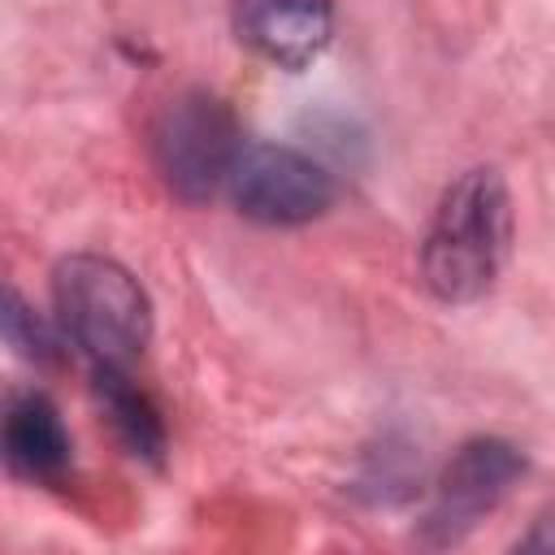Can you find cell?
<instances>
[{
	"instance_id": "1",
	"label": "cell",
	"mask_w": 555,
	"mask_h": 555,
	"mask_svg": "<svg viewBox=\"0 0 555 555\" xmlns=\"http://www.w3.org/2000/svg\"><path fill=\"white\" fill-rule=\"evenodd\" d=\"M512 243V199L494 169L460 173L429 221L421 243V278L447 304H468L486 295L507 260Z\"/></svg>"
},
{
	"instance_id": "2",
	"label": "cell",
	"mask_w": 555,
	"mask_h": 555,
	"mask_svg": "<svg viewBox=\"0 0 555 555\" xmlns=\"http://www.w3.org/2000/svg\"><path fill=\"white\" fill-rule=\"evenodd\" d=\"M52 299L61 330L91 356L95 369H126L152 330L143 286L108 256H65L52 273Z\"/></svg>"
},
{
	"instance_id": "3",
	"label": "cell",
	"mask_w": 555,
	"mask_h": 555,
	"mask_svg": "<svg viewBox=\"0 0 555 555\" xmlns=\"http://www.w3.org/2000/svg\"><path fill=\"white\" fill-rule=\"evenodd\" d=\"M238 152H243V139H238L234 113L208 91H186L169 100L152 126L156 173L186 204H204L208 195H217Z\"/></svg>"
},
{
	"instance_id": "4",
	"label": "cell",
	"mask_w": 555,
	"mask_h": 555,
	"mask_svg": "<svg viewBox=\"0 0 555 555\" xmlns=\"http://www.w3.org/2000/svg\"><path fill=\"white\" fill-rule=\"evenodd\" d=\"M225 191L234 208L260 225H304L334 204L330 169L282 143H247L225 178Z\"/></svg>"
},
{
	"instance_id": "5",
	"label": "cell",
	"mask_w": 555,
	"mask_h": 555,
	"mask_svg": "<svg viewBox=\"0 0 555 555\" xmlns=\"http://www.w3.org/2000/svg\"><path fill=\"white\" fill-rule=\"evenodd\" d=\"M520 473H525V460H520L516 447H507L499 438L464 442L451 455V464L442 468V481H438L425 529L438 542H455L460 533H468L477 525V516H486L512 490V481Z\"/></svg>"
},
{
	"instance_id": "6",
	"label": "cell",
	"mask_w": 555,
	"mask_h": 555,
	"mask_svg": "<svg viewBox=\"0 0 555 555\" xmlns=\"http://www.w3.org/2000/svg\"><path fill=\"white\" fill-rule=\"evenodd\" d=\"M234 30L256 56L304 69L330 43L334 0H234Z\"/></svg>"
},
{
	"instance_id": "7",
	"label": "cell",
	"mask_w": 555,
	"mask_h": 555,
	"mask_svg": "<svg viewBox=\"0 0 555 555\" xmlns=\"http://www.w3.org/2000/svg\"><path fill=\"white\" fill-rule=\"evenodd\" d=\"M4 460L17 477L30 481H56L69 464V434L61 425V412L43 395H17L4 416Z\"/></svg>"
},
{
	"instance_id": "8",
	"label": "cell",
	"mask_w": 555,
	"mask_h": 555,
	"mask_svg": "<svg viewBox=\"0 0 555 555\" xmlns=\"http://www.w3.org/2000/svg\"><path fill=\"white\" fill-rule=\"evenodd\" d=\"M95 395L113 421V429L121 434V442L143 455V460H160L165 451V429H160V412L152 408V399L126 377V369H95Z\"/></svg>"
},
{
	"instance_id": "9",
	"label": "cell",
	"mask_w": 555,
	"mask_h": 555,
	"mask_svg": "<svg viewBox=\"0 0 555 555\" xmlns=\"http://www.w3.org/2000/svg\"><path fill=\"white\" fill-rule=\"evenodd\" d=\"M4 334H9V343L22 351V356H30V360H43L48 356V338H43V330H39V321L22 308V299L9 291V299H4Z\"/></svg>"
},
{
	"instance_id": "10",
	"label": "cell",
	"mask_w": 555,
	"mask_h": 555,
	"mask_svg": "<svg viewBox=\"0 0 555 555\" xmlns=\"http://www.w3.org/2000/svg\"><path fill=\"white\" fill-rule=\"evenodd\" d=\"M525 546H529V551H555V507H546V512L533 520Z\"/></svg>"
}]
</instances>
